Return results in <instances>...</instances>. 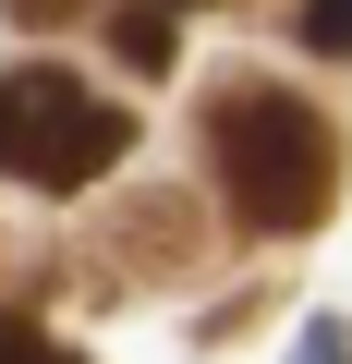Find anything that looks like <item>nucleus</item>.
<instances>
[{
  "instance_id": "nucleus-1",
  "label": "nucleus",
  "mask_w": 352,
  "mask_h": 364,
  "mask_svg": "<svg viewBox=\"0 0 352 364\" xmlns=\"http://www.w3.org/2000/svg\"><path fill=\"white\" fill-rule=\"evenodd\" d=\"M207 170H219V195H231V219H243L255 243H292V231H316V219L340 207V146H328V122H316L292 85H255V73H231V85L207 97Z\"/></svg>"
},
{
  "instance_id": "nucleus-2",
  "label": "nucleus",
  "mask_w": 352,
  "mask_h": 364,
  "mask_svg": "<svg viewBox=\"0 0 352 364\" xmlns=\"http://www.w3.org/2000/svg\"><path fill=\"white\" fill-rule=\"evenodd\" d=\"M134 109H110L85 73L61 61H0V182H37V195H85L97 170H122Z\"/></svg>"
},
{
  "instance_id": "nucleus-3",
  "label": "nucleus",
  "mask_w": 352,
  "mask_h": 364,
  "mask_svg": "<svg viewBox=\"0 0 352 364\" xmlns=\"http://www.w3.org/2000/svg\"><path fill=\"white\" fill-rule=\"evenodd\" d=\"M110 49H122L134 73H158V61H170V0H134V13L110 25Z\"/></svg>"
},
{
  "instance_id": "nucleus-4",
  "label": "nucleus",
  "mask_w": 352,
  "mask_h": 364,
  "mask_svg": "<svg viewBox=\"0 0 352 364\" xmlns=\"http://www.w3.org/2000/svg\"><path fill=\"white\" fill-rule=\"evenodd\" d=\"M292 25H304V49H316V61H352V0H304Z\"/></svg>"
},
{
  "instance_id": "nucleus-5",
  "label": "nucleus",
  "mask_w": 352,
  "mask_h": 364,
  "mask_svg": "<svg viewBox=\"0 0 352 364\" xmlns=\"http://www.w3.org/2000/svg\"><path fill=\"white\" fill-rule=\"evenodd\" d=\"M0 364H73L49 328H25V316H0Z\"/></svg>"
},
{
  "instance_id": "nucleus-6",
  "label": "nucleus",
  "mask_w": 352,
  "mask_h": 364,
  "mask_svg": "<svg viewBox=\"0 0 352 364\" xmlns=\"http://www.w3.org/2000/svg\"><path fill=\"white\" fill-rule=\"evenodd\" d=\"M292 364H352V328H340V316H316V328H304V352H292Z\"/></svg>"
},
{
  "instance_id": "nucleus-7",
  "label": "nucleus",
  "mask_w": 352,
  "mask_h": 364,
  "mask_svg": "<svg viewBox=\"0 0 352 364\" xmlns=\"http://www.w3.org/2000/svg\"><path fill=\"white\" fill-rule=\"evenodd\" d=\"M85 0H13V25H73Z\"/></svg>"
},
{
  "instance_id": "nucleus-8",
  "label": "nucleus",
  "mask_w": 352,
  "mask_h": 364,
  "mask_svg": "<svg viewBox=\"0 0 352 364\" xmlns=\"http://www.w3.org/2000/svg\"><path fill=\"white\" fill-rule=\"evenodd\" d=\"M170 13H219V0H170Z\"/></svg>"
}]
</instances>
